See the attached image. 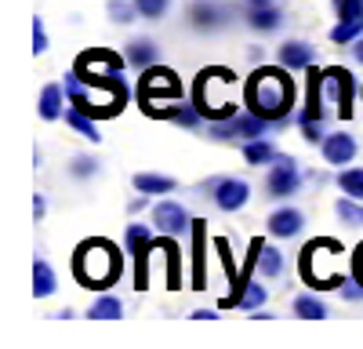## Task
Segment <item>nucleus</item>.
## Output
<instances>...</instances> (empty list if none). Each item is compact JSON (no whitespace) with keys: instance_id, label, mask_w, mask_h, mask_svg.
Returning <instances> with one entry per match:
<instances>
[{"instance_id":"obj_25","label":"nucleus","mask_w":363,"mask_h":349,"mask_svg":"<svg viewBox=\"0 0 363 349\" xmlns=\"http://www.w3.org/2000/svg\"><path fill=\"white\" fill-rule=\"evenodd\" d=\"M55 287H58L55 270L48 266L44 258H37V262H33V295H37V299H51V295H55Z\"/></svg>"},{"instance_id":"obj_17","label":"nucleus","mask_w":363,"mask_h":349,"mask_svg":"<svg viewBox=\"0 0 363 349\" xmlns=\"http://www.w3.org/2000/svg\"><path fill=\"white\" fill-rule=\"evenodd\" d=\"M313 44H306V40H287L280 51H277V58H280V66H287V70H313Z\"/></svg>"},{"instance_id":"obj_28","label":"nucleus","mask_w":363,"mask_h":349,"mask_svg":"<svg viewBox=\"0 0 363 349\" xmlns=\"http://www.w3.org/2000/svg\"><path fill=\"white\" fill-rule=\"evenodd\" d=\"M87 316L91 320H120V316H124V302H120L116 295H102L99 302H91Z\"/></svg>"},{"instance_id":"obj_3","label":"nucleus","mask_w":363,"mask_h":349,"mask_svg":"<svg viewBox=\"0 0 363 349\" xmlns=\"http://www.w3.org/2000/svg\"><path fill=\"white\" fill-rule=\"evenodd\" d=\"M229 84H240V80H236L233 70H222V66L203 70V73L196 77V95H193V102H196V109H200L203 121L215 124V121H229L233 113H240L236 102L218 99V92H222V87H229Z\"/></svg>"},{"instance_id":"obj_24","label":"nucleus","mask_w":363,"mask_h":349,"mask_svg":"<svg viewBox=\"0 0 363 349\" xmlns=\"http://www.w3.org/2000/svg\"><path fill=\"white\" fill-rule=\"evenodd\" d=\"M244 18H247L251 29H258V33H272V29H280V22H284L277 4L272 8H244Z\"/></svg>"},{"instance_id":"obj_6","label":"nucleus","mask_w":363,"mask_h":349,"mask_svg":"<svg viewBox=\"0 0 363 349\" xmlns=\"http://www.w3.org/2000/svg\"><path fill=\"white\" fill-rule=\"evenodd\" d=\"M269 131V121L258 113H233L229 121H215L211 124V138L215 142H251V138H262Z\"/></svg>"},{"instance_id":"obj_26","label":"nucleus","mask_w":363,"mask_h":349,"mask_svg":"<svg viewBox=\"0 0 363 349\" xmlns=\"http://www.w3.org/2000/svg\"><path fill=\"white\" fill-rule=\"evenodd\" d=\"M62 116H66V124H69L73 131H80L87 142H102V138H99V128H95V116H87V113L77 109V106H66Z\"/></svg>"},{"instance_id":"obj_22","label":"nucleus","mask_w":363,"mask_h":349,"mask_svg":"<svg viewBox=\"0 0 363 349\" xmlns=\"http://www.w3.org/2000/svg\"><path fill=\"white\" fill-rule=\"evenodd\" d=\"M240 150H244V160L251 167H262V164H272L280 153H277V145H272L265 135L262 138H251V142H240Z\"/></svg>"},{"instance_id":"obj_29","label":"nucleus","mask_w":363,"mask_h":349,"mask_svg":"<svg viewBox=\"0 0 363 349\" xmlns=\"http://www.w3.org/2000/svg\"><path fill=\"white\" fill-rule=\"evenodd\" d=\"M294 313L306 316V320H323V316H330V313H327V302H320L316 295H298V299H294Z\"/></svg>"},{"instance_id":"obj_2","label":"nucleus","mask_w":363,"mask_h":349,"mask_svg":"<svg viewBox=\"0 0 363 349\" xmlns=\"http://www.w3.org/2000/svg\"><path fill=\"white\" fill-rule=\"evenodd\" d=\"M120 270H124V255H120V248L113 240L91 237L73 251V277L84 287H109V284H116Z\"/></svg>"},{"instance_id":"obj_8","label":"nucleus","mask_w":363,"mask_h":349,"mask_svg":"<svg viewBox=\"0 0 363 349\" xmlns=\"http://www.w3.org/2000/svg\"><path fill=\"white\" fill-rule=\"evenodd\" d=\"M124 248H128L131 258H135V287L145 291V287H149V255H153V248H157L153 229L142 226V222L128 226V233H124Z\"/></svg>"},{"instance_id":"obj_11","label":"nucleus","mask_w":363,"mask_h":349,"mask_svg":"<svg viewBox=\"0 0 363 349\" xmlns=\"http://www.w3.org/2000/svg\"><path fill=\"white\" fill-rule=\"evenodd\" d=\"M338 26L330 29L335 44H356L363 37V0H338Z\"/></svg>"},{"instance_id":"obj_40","label":"nucleus","mask_w":363,"mask_h":349,"mask_svg":"<svg viewBox=\"0 0 363 349\" xmlns=\"http://www.w3.org/2000/svg\"><path fill=\"white\" fill-rule=\"evenodd\" d=\"M215 316V309H193V320H211Z\"/></svg>"},{"instance_id":"obj_36","label":"nucleus","mask_w":363,"mask_h":349,"mask_svg":"<svg viewBox=\"0 0 363 349\" xmlns=\"http://www.w3.org/2000/svg\"><path fill=\"white\" fill-rule=\"evenodd\" d=\"M48 51V29H44V18L37 15L33 18V55H44Z\"/></svg>"},{"instance_id":"obj_39","label":"nucleus","mask_w":363,"mask_h":349,"mask_svg":"<svg viewBox=\"0 0 363 349\" xmlns=\"http://www.w3.org/2000/svg\"><path fill=\"white\" fill-rule=\"evenodd\" d=\"M244 8H272V0H244Z\"/></svg>"},{"instance_id":"obj_16","label":"nucleus","mask_w":363,"mask_h":349,"mask_svg":"<svg viewBox=\"0 0 363 349\" xmlns=\"http://www.w3.org/2000/svg\"><path fill=\"white\" fill-rule=\"evenodd\" d=\"M66 87L62 84H44V92H40V102H37V113H40V121L44 124H51V121H58V116L66 113Z\"/></svg>"},{"instance_id":"obj_21","label":"nucleus","mask_w":363,"mask_h":349,"mask_svg":"<svg viewBox=\"0 0 363 349\" xmlns=\"http://www.w3.org/2000/svg\"><path fill=\"white\" fill-rule=\"evenodd\" d=\"M189 18H193L196 29H218V26L225 22V8L215 4V0H196L193 11H189Z\"/></svg>"},{"instance_id":"obj_15","label":"nucleus","mask_w":363,"mask_h":349,"mask_svg":"<svg viewBox=\"0 0 363 349\" xmlns=\"http://www.w3.org/2000/svg\"><path fill=\"white\" fill-rule=\"evenodd\" d=\"M306 226V215H301L298 208H277L269 215V222H265V229L272 233L277 240H287V237H294V233Z\"/></svg>"},{"instance_id":"obj_31","label":"nucleus","mask_w":363,"mask_h":349,"mask_svg":"<svg viewBox=\"0 0 363 349\" xmlns=\"http://www.w3.org/2000/svg\"><path fill=\"white\" fill-rule=\"evenodd\" d=\"M265 302V287L258 280H247L244 291H240V299H236V309H258Z\"/></svg>"},{"instance_id":"obj_5","label":"nucleus","mask_w":363,"mask_h":349,"mask_svg":"<svg viewBox=\"0 0 363 349\" xmlns=\"http://www.w3.org/2000/svg\"><path fill=\"white\" fill-rule=\"evenodd\" d=\"M323 70H309V84H306V106L298 109V128L306 135V142H323Z\"/></svg>"},{"instance_id":"obj_10","label":"nucleus","mask_w":363,"mask_h":349,"mask_svg":"<svg viewBox=\"0 0 363 349\" xmlns=\"http://www.w3.org/2000/svg\"><path fill=\"white\" fill-rule=\"evenodd\" d=\"M301 189V171L294 167V160L291 157H277L272 160V167H269V179H265V193L269 196H277V200H287V196H294Z\"/></svg>"},{"instance_id":"obj_18","label":"nucleus","mask_w":363,"mask_h":349,"mask_svg":"<svg viewBox=\"0 0 363 349\" xmlns=\"http://www.w3.org/2000/svg\"><path fill=\"white\" fill-rule=\"evenodd\" d=\"M203 244H207V222L193 218V287H207V270H203Z\"/></svg>"},{"instance_id":"obj_34","label":"nucleus","mask_w":363,"mask_h":349,"mask_svg":"<svg viewBox=\"0 0 363 349\" xmlns=\"http://www.w3.org/2000/svg\"><path fill=\"white\" fill-rule=\"evenodd\" d=\"M135 8L142 18H164L171 11V0H135Z\"/></svg>"},{"instance_id":"obj_9","label":"nucleus","mask_w":363,"mask_h":349,"mask_svg":"<svg viewBox=\"0 0 363 349\" xmlns=\"http://www.w3.org/2000/svg\"><path fill=\"white\" fill-rule=\"evenodd\" d=\"M323 95L338 102V116L342 121H349L352 116V95H356V80L349 70L342 66H327L323 70Z\"/></svg>"},{"instance_id":"obj_14","label":"nucleus","mask_w":363,"mask_h":349,"mask_svg":"<svg viewBox=\"0 0 363 349\" xmlns=\"http://www.w3.org/2000/svg\"><path fill=\"white\" fill-rule=\"evenodd\" d=\"M320 150H323V160L327 164H335V167H345L352 157H356V138L349 131H335V135H327L320 142Z\"/></svg>"},{"instance_id":"obj_1","label":"nucleus","mask_w":363,"mask_h":349,"mask_svg":"<svg viewBox=\"0 0 363 349\" xmlns=\"http://www.w3.org/2000/svg\"><path fill=\"white\" fill-rule=\"evenodd\" d=\"M244 106L258 116H265L269 124H284L287 113L294 109V80L287 66H258L247 84H244Z\"/></svg>"},{"instance_id":"obj_20","label":"nucleus","mask_w":363,"mask_h":349,"mask_svg":"<svg viewBox=\"0 0 363 349\" xmlns=\"http://www.w3.org/2000/svg\"><path fill=\"white\" fill-rule=\"evenodd\" d=\"M135 189L145 193V196H167L178 189L174 179H167V174H157V171H138L135 174Z\"/></svg>"},{"instance_id":"obj_32","label":"nucleus","mask_w":363,"mask_h":349,"mask_svg":"<svg viewBox=\"0 0 363 349\" xmlns=\"http://www.w3.org/2000/svg\"><path fill=\"white\" fill-rule=\"evenodd\" d=\"M338 186H342L345 196L363 200V167H349V171H342V174H338Z\"/></svg>"},{"instance_id":"obj_30","label":"nucleus","mask_w":363,"mask_h":349,"mask_svg":"<svg viewBox=\"0 0 363 349\" xmlns=\"http://www.w3.org/2000/svg\"><path fill=\"white\" fill-rule=\"evenodd\" d=\"M106 11H109V18H113L116 26H131L135 18H142L138 8H135V0H109Z\"/></svg>"},{"instance_id":"obj_41","label":"nucleus","mask_w":363,"mask_h":349,"mask_svg":"<svg viewBox=\"0 0 363 349\" xmlns=\"http://www.w3.org/2000/svg\"><path fill=\"white\" fill-rule=\"evenodd\" d=\"M352 55H356V62H359V66H363V37H359V40H356V44H352Z\"/></svg>"},{"instance_id":"obj_4","label":"nucleus","mask_w":363,"mask_h":349,"mask_svg":"<svg viewBox=\"0 0 363 349\" xmlns=\"http://www.w3.org/2000/svg\"><path fill=\"white\" fill-rule=\"evenodd\" d=\"M138 99H142V109H145L149 116H153L160 106L182 99V80H178V73L167 70V66H149V70H142Z\"/></svg>"},{"instance_id":"obj_37","label":"nucleus","mask_w":363,"mask_h":349,"mask_svg":"<svg viewBox=\"0 0 363 349\" xmlns=\"http://www.w3.org/2000/svg\"><path fill=\"white\" fill-rule=\"evenodd\" d=\"M352 280H359L363 284V244L356 248V255H352Z\"/></svg>"},{"instance_id":"obj_12","label":"nucleus","mask_w":363,"mask_h":349,"mask_svg":"<svg viewBox=\"0 0 363 349\" xmlns=\"http://www.w3.org/2000/svg\"><path fill=\"white\" fill-rule=\"evenodd\" d=\"M203 189L211 193V200L222 211H240L251 200V186L244 179H211V182H203Z\"/></svg>"},{"instance_id":"obj_38","label":"nucleus","mask_w":363,"mask_h":349,"mask_svg":"<svg viewBox=\"0 0 363 349\" xmlns=\"http://www.w3.org/2000/svg\"><path fill=\"white\" fill-rule=\"evenodd\" d=\"M44 211H48V204H44V196L37 193V200H33V215H37V218H44Z\"/></svg>"},{"instance_id":"obj_33","label":"nucleus","mask_w":363,"mask_h":349,"mask_svg":"<svg viewBox=\"0 0 363 349\" xmlns=\"http://www.w3.org/2000/svg\"><path fill=\"white\" fill-rule=\"evenodd\" d=\"M335 208H338V218H342V222H349V226L363 222V208H359V200H356V196H342Z\"/></svg>"},{"instance_id":"obj_42","label":"nucleus","mask_w":363,"mask_h":349,"mask_svg":"<svg viewBox=\"0 0 363 349\" xmlns=\"http://www.w3.org/2000/svg\"><path fill=\"white\" fill-rule=\"evenodd\" d=\"M335 4H338V0H335Z\"/></svg>"},{"instance_id":"obj_27","label":"nucleus","mask_w":363,"mask_h":349,"mask_svg":"<svg viewBox=\"0 0 363 349\" xmlns=\"http://www.w3.org/2000/svg\"><path fill=\"white\" fill-rule=\"evenodd\" d=\"M258 273H262L265 280H277V277L284 273V255H280L277 248L262 244V251H258Z\"/></svg>"},{"instance_id":"obj_13","label":"nucleus","mask_w":363,"mask_h":349,"mask_svg":"<svg viewBox=\"0 0 363 349\" xmlns=\"http://www.w3.org/2000/svg\"><path fill=\"white\" fill-rule=\"evenodd\" d=\"M153 226L160 229V233H167V237H186V233H193V218H189V211L182 208L178 200H160V204H153Z\"/></svg>"},{"instance_id":"obj_35","label":"nucleus","mask_w":363,"mask_h":349,"mask_svg":"<svg viewBox=\"0 0 363 349\" xmlns=\"http://www.w3.org/2000/svg\"><path fill=\"white\" fill-rule=\"evenodd\" d=\"M95 171H99V160H95V157H73V164H69V174H73L77 182L91 179Z\"/></svg>"},{"instance_id":"obj_23","label":"nucleus","mask_w":363,"mask_h":349,"mask_svg":"<svg viewBox=\"0 0 363 349\" xmlns=\"http://www.w3.org/2000/svg\"><path fill=\"white\" fill-rule=\"evenodd\" d=\"M124 55H128V66H135V70H149V66H157V55H160V48L153 44V40H131L128 48H124Z\"/></svg>"},{"instance_id":"obj_7","label":"nucleus","mask_w":363,"mask_h":349,"mask_svg":"<svg viewBox=\"0 0 363 349\" xmlns=\"http://www.w3.org/2000/svg\"><path fill=\"white\" fill-rule=\"evenodd\" d=\"M124 66H128V55H116V51H109V48H87V51L77 55V66H73V70H77L87 84H99V80L120 73Z\"/></svg>"},{"instance_id":"obj_19","label":"nucleus","mask_w":363,"mask_h":349,"mask_svg":"<svg viewBox=\"0 0 363 349\" xmlns=\"http://www.w3.org/2000/svg\"><path fill=\"white\" fill-rule=\"evenodd\" d=\"M153 116H160V121H174V124H182V128H196L203 116H200V109H196V102L189 106V102H167V106H160Z\"/></svg>"}]
</instances>
